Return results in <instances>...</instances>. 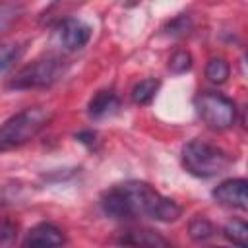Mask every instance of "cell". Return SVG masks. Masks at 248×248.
<instances>
[{"label":"cell","instance_id":"6da1fadb","mask_svg":"<svg viewBox=\"0 0 248 248\" xmlns=\"http://www.w3.org/2000/svg\"><path fill=\"white\" fill-rule=\"evenodd\" d=\"M101 207L108 217L124 219V221L147 217V219L170 223L176 221L182 213L180 205L174 200L165 198L149 184L138 180L122 182L108 188L101 196Z\"/></svg>","mask_w":248,"mask_h":248},{"label":"cell","instance_id":"9a60e30c","mask_svg":"<svg viewBox=\"0 0 248 248\" xmlns=\"http://www.w3.org/2000/svg\"><path fill=\"white\" fill-rule=\"evenodd\" d=\"M17 238V225L12 219H0V248H12Z\"/></svg>","mask_w":248,"mask_h":248},{"label":"cell","instance_id":"3957f363","mask_svg":"<svg viewBox=\"0 0 248 248\" xmlns=\"http://www.w3.org/2000/svg\"><path fill=\"white\" fill-rule=\"evenodd\" d=\"M232 157L207 141L192 140L182 147V165L184 169L198 178H211L217 174H223L232 165Z\"/></svg>","mask_w":248,"mask_h":248},{"label":"cell","instance_id":"8fae6325","mask_svg":"<svg viewBox=\"0 0 248 248\" xmlns=\"http://www.w3.org/2000/svg\"><path fill=\"white\" fill-rule=\"evenodd\" d=\"M159 85H161V81L155 79V78H147V79L138 81L134 85V89H132L134 103H138V105H149L153 101L155 93L159 91Z\"/></svg>","mask_w":248,"mask_h":248},{"label":"cell","instance_id":"5b68a950","mask_svg":"<svg viewBox=\"0 0 248 248\" xmlns=\"http://www.w3.org/2000/svg\"><path fill=\"white\" fill-rule=\"evenodd\" d=\"M194 107L198 116L213 130H227L234 124L236 107L229 97L221 93H215V91L198 93L194 99Z\"/></svg>","mask_w":248,"mask_h":248},{"label":"cell","instance_id":"9c48e42d","mask_svg":"<svg viewBox=\"0 0 248 248\" xmlns=\"http://www.w3.org/2000/svg\"><path fill=\"white\" fill-rule=\"evenodd\" d=\"M120 242L132 248H176L167 236H163L159 231H153L149 227H136L124 231Z\"/></svg>","mask_w":248,"mask_h":248},{"label":"cell","instance_id":"4fadbf2b","mask_svg":"<svg viewBox=\"0 0 248 248\" xmlns=\"http://www.w3.org/2000/svg\"><path fill=\"white\" fill-rule=\"evenodd\" d=\"M188 231H190V236H192L194 240H207V238H211V236L215 234L213 223H211L209 219H205L203 215H196V217L190 221Z\"/></svg>","mask_w":248,"mask_h":248},{"label":"cell","instance_id":"ba28073f","mask_svg":"<svg viewBox=\"0 0 248 248\" xmlns=\"http://www.w3.org/2000/svg\"><path fill=\"white\" fill-rule=\"evenodd\" d=\"M213 198L225 207H234L244 211L248 207V184L244 178L225 180L213 190Z\"/></svg>","mask_w":248,"mask_h":248},{"label":"cell","instance_id":"52a82bcc","mask_svg":"<svg viewBox=\"0 0 248 248\" xmlns=\"http://www.w3.org/2000/svg\"><path fill=\"white\" fill-rule=\"evenodd\" d=\"M66 234L52 223H39L31 227L23 238V248H62Z\"/></svg>","mask_w":248,"mask_h":248},{"label":"cell","instance_id":"ffe728a7","mask_svg":"<svg viewBox=\"0 0 248 248\" xmlns=\"http://www.w3.org/2000/svg\"><path fill=\"white\" fill-rule=\"evenodd\" d=\"M219 248H225V246H219Z\"/></svg>","mask_w":248,"mask_h":248},{"label":"cell","instance_id":"7a4b0ae2","mask_svg":"<svg viewBox=\"0 0 248 248\" xmlns=\"http://www.w3.org/2000/svg\"><path fill=\"white\" fill-rule=\"evenodd\" d=\"M50 110L43 107H29L10 116L0 126V151H10L31 141L48 122Z\"/></svg>","mask_w":248,"mask_h":248},{"label":"cell","instance_id":"277c9868","mask_svg":"<svg viewBox=\"0 0 248 248\" xmlns=\"http://www.w3.org/2000/svg\"><path fill=\"white\" fill-rule=\"evenodd\" d=\"M66 72V60L56 54H48L23 66L10 81L12 89H37L48 87L58 81Z\"/></svg>","mask_w":248,"mask_h":248},{"label":"cell","instance_id":"5bb4252c","mask_svg":"<svg viewBox=\"0 0 248 248\" xmlns=\"http://www.w3.org/2000/svg\"><path fill=\"white\" fill-rule=\"evenodd\" d=\"M229 64L223 60V58H211L205 66V78L211 81V83H225L227 78H229Z\"/></svg>","mask_w":248,"mask_h":248},{"label":"cell","instance_id":"d6986e66","mask_svg":"<svg viewBox=\"0 0 248 248\" xmlns=\"http://www.w3.org/2000/svg\"><path fill=\"white\" fill-rule=\"evenodd\" d=\"M76 138H78L79 141H83V143H89V145L95 141V134H93V132H79Z\"/></svg>","mask_w":248,"mask_h":248},{"label":"cell","instance_id":"8992f818","mask_svg":"<svg viewBox=\"0 0 248 248\" xmlns=\"http://www.w3.org/2000/svg\"><path fill=\"white\" fill-rule=\"evenodd\" d=\"M54 39L64 50H79L89 43L91 27L78 17H66L58 23Z\"/></svg>","mask_w":248,"mask_h":248},{"label":"cell","instance_id":"30bf717a","mask_svg":"<svg viewBox=\"0 0 248 248\" xmlns=\"http://www.w3.org/2000/svg\"><path fill=\"white\" fill-rule=\"evenodd\" d=\"M116 108H118V97L110 89H105V91L95 93L93 99L87 105V112H89L91 118H103V116L114 112Z\"/></svg>","mask_w":248,"mask_h":248},{"label":"cell","instance_id":"2e32d148","mask_svg":"<svg viewBox=\"0 0 248 248\" xmlns=\"http://www.w3.org/2000/svg\"><path fill=\"white\" fill-rule=\"evenodd\" d=\"M21 52V46L19 45H14V43H8V45H0V74L4 70H8L16 58L19 56Z\"/></svg>","mask_w":248,"mask_h":248},{"label":"cell","instance_id":"e0dca14e","mask_svg":"<svg viewBox=\"0 0 248 248\" xmlns=\"http://www.w3.org/2000/svg\"><path fill=\"white\" fill-rule=\"evenodd\" d=\"M169 68H170V72H174V74H184V72H188V70L192 68V56H190V52L178 50L176 54H172V58L169 60Z\"/></svg>","mask_w":248,"mask_h":248},{"label":"cell","instance_id":"ac0fdd59","mask_svg":"<svg viewBox=\"0 0 248 248\" xmlns=\"http://www.w3.org/2000/svg\"><path fill=\"white\" fill-rule=\"evenodd\" d=\"M17 14H19V8L14 4H2L0 6V33L6 31L17 19Z\"/></svg>","mask_w":248,"mask_h":248},{"label":"cell","instance_id":"7c38bea8","mask_svg":"<svg viewBox=\"0 0 248 248\" xmlns=\"http://www.w3.org/2000/svg\"><path fill=\"white\" fill-rule=\"evenodd\" d=\"M225 236L238 248H248V227L240 219H232L225 225Z\"/></svg>","mask_w":248,"mask_h":248}]
</instances>
